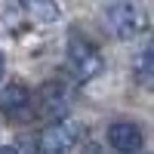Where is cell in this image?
Wrapping results in <instances>:
<instances>
[{
	"mask_svg": "<svg viewBox=\"0 0 154 154\" xmlns=\"http://www.w3.org/2000/svg\"><path fill=\"white\" fill-rule=\"evenodd\" d=\"M65 56H68V68H71V74H74V80H80V83L93 80V77H99L102 71H105V59H102L99 46L89 40V37L77 34V31L68 34V49H65Z\"/></svg>",
	"mask_w": 154,
	"mask_h": 154,
	"instance_id": "obj_1",
	"label": "cell"
},
{
	"mask_svg": "<svg viewBox=\"0 0 154 154\" xmlns=\"http://www.w3.org/2000/svg\"><path fill=\"white\" fill-rule=\"evenodd\" d=\"M151 74H154V53H151V46H145L136 62V80L142 86H151Z\"/></svg>",
	"mask_w": 154,
	"mask_h": 154,
	"instance_id": "obj_8",
	"label": "cell"
},
{
	"mask_svg": "<svg viewBox=\"0 0 154 154\" xmlns=\"http://www.w3.org/2000/svg\"><path fill=\"white\" fill-rule=\"evenodd\" d=\"M83 123L68 120V117H59L46 126V130L37 136V154H71L83 139Z\"/></svg>",
	"mask_w": 154,
	"mask_h": 154,
	"instance_id": "obj_3",
	"label": "cell"
},
{
	"mask_svg": "<svg viewBox=\"0 0 154 154\" xmlns=\"http://www.w3.org/2000/svg\"><path fill=\"white\" fill-rule=\"evenodd\" d=\"M0 154H19L16 148H0Z\"/></svg>",
	"mask_w": 154,
	"mask_h": 154,
	"instance_id": "obj_10",
	"label": "cell"
},
{
	"mask_svg": "<svg viewBox=\"0 0 154 154\" xmlns=\"http://www.w3.org/2000/svg\"><path fill=\"white\" fill-rule=\"evenodd\" d=\"M102 22H105L108 34L117 37V40H133V37H139L148 28L145 9L139 3H133V0H117V3H111L105 9V16H102Z\"/></svg>",
	"mask_w": 154,
	"mask_h": 154,
	"instance_id": "obj_2",
	"label": "cell"
},
{
	"mask_svg": "<svg viewBox=\"0 0 154 154\" xmlns=\"http://www.w3.org/2000/svg\"><path fill=\"white\" fill-rule=\"evenodd\" d=\"M34 102H37V111H40L46 120H59V117H65V111L71 108V93H68L65 83L49 80V83L40 86V93L34 96Z\"/></svg>",
	"mask_w": 154,
	"mask_h": 154,
	"instance_id": "obj_4",
	"label": "cell"
},
{
	"mask_svg": "<svg viewBox=\"0 0 154 154\" xmlns=\"http://www.w3.org/2000/svg\"><path fill=\"white\" fill-rule=\"evenodd\" d=\"M83 154H111V151H105L102 145H96V142H93V145H86V148H83Z\"/></svg>",
	"mask_w": 154,
	"mask_h": 154,
	"instance_id": "obj_9",
	"label": "cell"
},
{
	"mask_svg": "<svg viewBox=\"0 0 154 154\" xmlns=\"http://www.w3.org/2000/svg\"><path fill=\"white\" fill-rule=\"evenodd\" d=\"M19 3H22V9L28 12L34 22H40V25H49V22L59 19V3L56 0H19Z\"/></svg>",
	"mask_w": 154,
	"mask_h": 154,
	"instance_id": "obj_7",
	"label": "cell"
},
{
	"mask_svg": "<svg viewBox=\"0 0 154 154\" xmlns=\"http://www.w3.org/2000/svg\"><path fill=\"white\" fill-rule=\"evenodd\" d=\"M31 105H34V96L28 86L22 83H6L0 89V114H3L6 120H25L31 114Z\"/></svg>",
	"mask_w": 154,
	"mask_h": 154,
	"instance_id": "obj_6",
	"label": "cell"
},
{
	"mask_svg": "<svg viewBox=\"0 0 154 154\" xmlns=\"http://www.w3.org/2000/svg\"><path fill=\"white\" fill-rule=\"evenodd\" d=\"M108 145L117 154H139L145 145V133L136 120H114L108 126Z\"/></svg>",
	"mask_w": 154,
	"mask_h": 154,
	"instance_id": "obj_5",
	"label": "cell"
},
{
	"mask_svg": "<svg viewBox=\"0 0 154 154\" xmlns=\"http://www.w3.org/2000/svg\"><path fill=\"white\" fill-rule=\"evenodd\" d=\"M0 74H3V59H0Z\"/></svg>",
	"mask_w": 154,
	"mask_h": 154,
	"instance_id": "obj_11",
	"label": "cell"
}]
</instances>
